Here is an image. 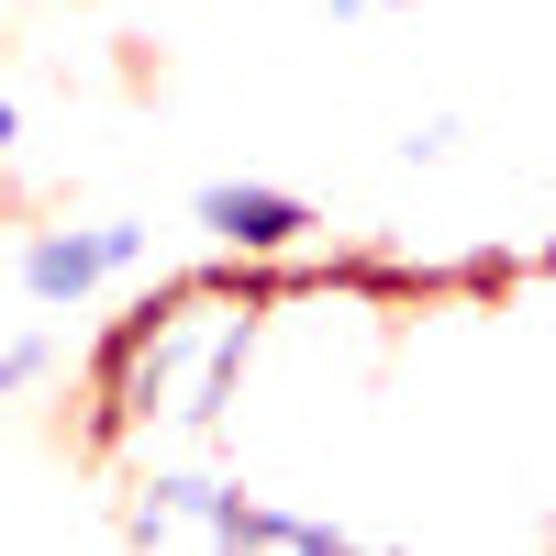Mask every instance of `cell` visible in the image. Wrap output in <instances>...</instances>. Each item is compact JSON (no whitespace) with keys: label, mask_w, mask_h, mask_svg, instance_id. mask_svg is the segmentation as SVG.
<instances>
[{"label":"cell","mask_w":556,"mask_h":556,"mask_svg":"<svg viewBox=\"0 0 556 556\" xmlns=\"http://www.w3.org/2000/svg\"><path fill=\"white\" fill-rule=\"evenodd\" d=\"M245 356H256V312L245 301H178V312H134L123 323L101 379H112V401L134 424H223Z\"/></svg>","instance_id":"cell-1"},{"label":"cell","mask_w":556,"mask_h":556,"mask_svg":"<svg viewBox=\"0 0 556 556\" xmlns=\"http://www.w3.org/2000/svg\"><path fill=\"white\" fill-rule=\"evenodd\" d=\"M401 156H412V167H445V156H456V123H445V112L401 123Z\"/></svg>","instance_id":"cell-4"},{"label":"cell","mask_w":556,"mask_h":556,"mask_svg":"<svg viewBox=\"0 0 556 556\" xmlns=\"http://www.w3.org/2000/svg\"><path fill=\"white\" fill-rule=\"evenodd\" d=\"M0 146H12V101H0Z\"/></svg>","instance_id":"cell-5"},{"label":"cell","mask_w":556,"mask_h":556,"mask_svg":"<svg viewBox=\"0 0 556 556\" xmlns=\"http://www.w3.org/2000/svg\"><path fill=\"white\" fill-rule=\"evenodd\" d=\"M146 256V235L134 223H89V235H45L34 256H23V290L34 301H78V290H101L112 267H134Z\"/></svg>","instance_id":"cell-2"},{"label":"cell","mask_w":556,"mask_h":556,"mask_svg":"<svg viewBox=\"0 0 556 556\" xmlns=\"http://www.w3.org/2000/svg\"><path fill=\"white\" fill-rule=\"evenodd\" d=\"M201 223H212L223 245H256V256H267V245H301L312 212H301L290 190H245V178H223V190H201Z\"/></svg>","instance_id":"cell-3"}]
</instances>
